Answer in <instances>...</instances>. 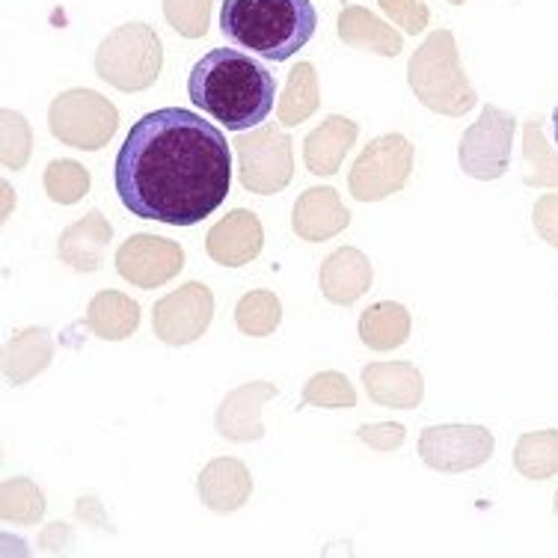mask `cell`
<instances>
[{
  "instance_id": "6da1fadb",
  "label": "cell",
  "mask_w": 558,
  "mask_h": 558,
  "mask_svg": "<svg viewBox=\"0 0 558 558\" xmlns=\"http://www.w3.org/2000/svg\"><path fill=\"white\" fill-rule=\"evenodd\" d=\"M232 151L223 131L194 110L140 117L113 163L119 203L140 220L196 226L226 203Z\"/></svg>"
},
{
  "instance_id": "7a4b0ae2",
  "label": "cell",
  "mask_w": 558,
  "mask_h": 558,
  "mask_svg": "<svg viewBox=\"0 0 558 558\" xmlns=\"http://www.w3.org/2000/svg\"><path fill=\"white\" fill-rule=\"evenodd\" d=\"M187 96L226 131H247L270 117L277 81L268 65L247 51L215 48L191 69Z\"/></svg>"
},
{
  "instance_id": "3957f363",
  "label": "cell",
  "mask_w": 558,
  "mask_h": 558,
  "mask_svg": "<svg viewBox=\"0 0 558 558\" xmlns=\"http://www.w3.org/2000/svg\"><path fill=\"white\" fill-rule=\"evenodd\" d=\"M318 27L312 0H223L220 33L232 48L286 63L310 45Z\"/></svg>"
},
{
  "instance_id": "277c9868",
  "label": "cell",
  "mask_w": 558,
  "mask_h": 558,
  "mask_svg": "<svg viewBox=\"0 0 558 558\" xmlns=\"http://www.w3.org/2000/svg\"><path fill=\"white\" fill-rule=\"evenodd\" d=\"M553 131H556V146H558V105L556 110H553Z\"/></svg>"
}]
</instances>
